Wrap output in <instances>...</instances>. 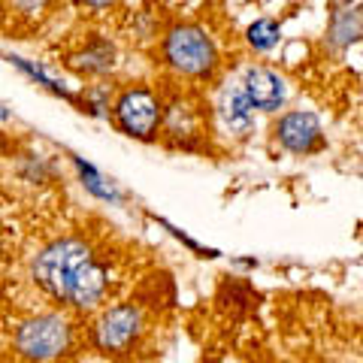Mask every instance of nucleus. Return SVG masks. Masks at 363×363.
Wrapping results in <instances>:
<instances>
[{
	"instance_id": "f03ea898",
	"label": "nucleus",
	"mask_w": 363,
	"mask_h": 363,
	"mask_svg": "<svg viewBox=\"0 0 363 363\" xmlns=\"http://www.w3.org/2000/svg\"><path fill=\"white\" fill-rule=\"evenodd\" d=\"M73 345V327L61 312H43L18 324L16 348L33 363H49L67 354Z\"/></svg>"
},
{
	"instance_id": "1a4fd4ad",
	"label": "nucleus",
	"mask_w": 363,
	"mask_h": 363,
	"mask_svg": "<svg viewBox=\"0 0 363 363\" xmlns=\"http://www.w3.org/2000/svg\"><path fill=\"white\" fill-rule=\"evenodd\" d=\"M221 109H224V121H227V128H230V130H236V133H248V130H252L255 109L245 100L242 91H230V94L224 97Z\"/></svg>"
},
{
	"instance_id": "423d86ee",
	"label": "nucleus",
	"mask_w": 363,
	"mask_h": 363,
	"mask_svg": "<svg viewBox=\"0 0 363 363\" xmlns=\"http://www.w3.org/2000/svg\"><path fill=\"white\" fill-rule=\"evenodd\" d=\"M242 94L252 104V109L276 112L285 104V79L269 67H252L242 79Z\"/></svg>"
},
{
	"instance_id": "f3484780",
	"label": "nucleus",
	"mask_w": 363,
	"mask_h": 363,
	"mask_svg": "<svg viewBox=\"0 0 363 363\" xmlns=\"http://www.w3.org/2000/svg\"><path fill=\"white\" fill-rule=\"evenodd\" d=\"M0 255H4V245H0Z\"/></svg>"
},
{
	"instance_id": "dca6fc26",
	"label": "nucleus",
	"mask_w": 363,
	"mask_h": 363,
	"mask_svg": "<svg viewBox=\"0 0 363 363\" xmlns=\"http://www.w3.org/2000/svg\"><path fill=\"white\" fill-rule=\"evenodd\" d=\"M4 118H9V112H6L4 106H0V121H4Z\"/></svg>"
},
{
	"instance_id": "4468645a",
	"label": "nucleus",
	"mask_w": 363,
	"mask_h": 363,
	"mask_svg": "<svg viewBox=\"0 0 363 363\" xmlns=\"http://www.w3.org/2000/svg\"><path fill=\"white\" fill-rule=\"evenodd\" d=\"M13 4L21 9V13H40V9H45L49 0H13Z\"/></svg>"
},
{
	"instance_id": "9d476101",
	"label": "nucleus",
	"mask_w": 363,
	"mask_h": 363,
	"mask_svg": "<svg viewBox=\"0 0 363 363\" xmlns=\"http://www.w3.org/2000/svg\"><path fill=\"white\" fill-rule=\"evenodd\" d=\"M112 64H116V49H112L109 43L97 40L76 58V70H82V73H106V70H112Z\"/></svg>"
},
{
	"instance_id": "6e6552de",
	"label": "nucleus",
	"mask_w": 363,
	"mask_h": 363,
	"mask_svg": "<svg viewBox=\"0 0 363 363\" xmlns=\"http://www.w3.org/2000/svg\"><path fill=\"white\" fill-rule=\"evenodd\" d=\"M363 40V9L360 6H336L327 28V43L330 49H345V45Z\"/></svg>"
},
{
	"instance_id": "f8f14e48",
	"label": "nucleus",
	"mask_w": 363,
	"mask_h": 363,
	"mask_svg": "<svg viewBox=\"0 0 363 363\" xmlns=\"http://www.w3.org/2000/svg\"><path fill=\"white\" fill-rule=\"evenodd\" d=\"M76 167H79V173H82V182H85V188L91 191V194H97V197H104V200H118L116 188H112V185H104V176H100L91 164H82V161L76 157Z\"/></svg>"
},
{
	"instance_id": "39448f33",
	"label": "nucleus",
	"mask_w": 363,
	"mask_h": 363,
	"mask_svg": "<svg viewBox=\"0 0 363 363\" xmlns=\"http://www.w3.org/2000/svg\"><path fill=\"white\" fill-rule=\"evenodd\" d=\"M161 100L149 88H128L116 100V124L133 140H152L161 128Z\"/></svg>"
},
{
	"instance_id": "f257e3e1",
	"label": "nucleus",
	"mask_w": 363,
	"mask_h": 363,
	"mask_svg": "<svg viewBox=\"0 0 363 363\" xmlns=\"http://www.w3.org/2000/svg\"><path fill=\"white\" fill-rule=\"evenodd\" d=\"M33 281L73 309H94L109 291V272L79 236L55 240L33 257Z\"/></svg>"
},
{
	"instance_id": "9b49d317",
	"label": "nucleus",
	"mask_w": 363,
	"mask_h": 363,
	"mask_svg": "<svg viewBox=\"0 0 363 363\" xmlns=\"http://www.w3.org/2000/svg\"><path fill=\"white\" fill-rule=\"evenodd\" d=\"M279 25L272 18H257L252 28L245 30V40H248V45L252 49H257V52H269V49H276L279 45Z\"/></svg>"
},
{
	"instance_id": "0eeeda50",
	"label": "nucleus",
	"mask_w": 363,
	"mask_h": 363,
	"mask_svg": "<svg viewBox=\"0 0 363 363\" xmlns=\"http://www.w3.org/2000/svg\"><path fill=\"white\" fill-rule=\"evenodd\" d=\"M279 143L294 155H309L321 145V121L312 112H288L276 128Z\"/></svg>"
},
{
	"instance_id": "2eb2a0df",
	"label": "nucleus",
	"mask_w": 363,
	"mask_h": 363,
	"mask_svg": "<svg viewBox=\"0 0 363 363\" xmlns=\"http://www.w3.org/2000/svg\"><path fill=\"white\" fill-rule=\"evenodd\" d=\"M82 6H88V9H106V6H112L116 0H79Z\"/></svg>"
},
{
	"instance_id": "ddd939ff",
	"label": "nucleus",
	"mask_w": 363,
	"mask_h": 363,
	"mask_svg": "<svg viewBox=\"0 0 363 363\" xmlns=\"http://www.w3.org/2000/svg\"><path fill=\"white\" fill-rule=\"evenodd\" d=\"M9 61H13V64L18 67V70H25V73H28L30 79H37V82H43V85H45V88H49V91H55V94H67V91H64V88H61L58 82H55V79H52L49 73H43V70H40V67H33V64H28L25 58H9Z\"/></svg>"
},
{
	"instance_id": "20e7f679",
	"label": "nucleus",
	"mask_w": 363,
	"mask_h": 363,
	"mask_svg": "<svg viewBox=\"0 0 363 363\" xmlns=\"http://www.w3.org/2000/svg\"><path fill=\"white\" fill-rule=\"evenodd\" d=\"M143 330H145V318H143L140 306L118 303L94 321V327H91V339H94L97 351L118 357V354L133 351V345L140 342Z\"/></svg>"
},
{
	"instance_id": "7ed1b4c3",
	"label": "nucleus",
	"mask_w": 363,
	"mask_h": 363,
	"mask_svg": "<svg viewBox=\"0 0 363 363\" xmlns=\"http://www.w3.org/2000/svg\"><path fill=\"white\" fill-rule=\"evenodd\" d=\"M167 64L182 76H212L215 64H218V52L215 43L206 37V30L197 25H179L167 33L164 43Z\"/></svg>"
}]
</instances>
